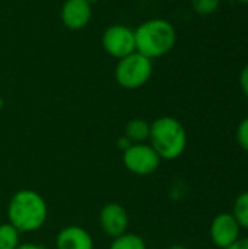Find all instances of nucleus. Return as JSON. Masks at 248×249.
Returning <instances> with one entry per match:
<instances>
[{
    "instance_id": "9d476101",
    "label": "nucleus",
    "mask_w": 248,
    "mask_h": 249,
    "mask_svg": "<svg viewBox=\"0 0 248 249\" xmlns=\"http://www.w3.org/2000/svg\"><path fill=\"white\" fill-rule=\"evenodd\" d=\"M57 249H94L92 236L80 226L70 225L63 228L56 238Z\"/></svg>"
},
{
    "instance_id": "1a4fd4ad",
    "label": "nucleus",
    "mask_w": 248,
    "mask_h": 249,
    "mask_svg": "<svg viewBox=\"0 0 248 249\" xmlns=\"http://www.w3.org/2000/svg\"><path fill=\"white\" fill-rule=\"evenodd\" d=\"M99 223L108 236L118 238L120 235L126 233L129 226L127 210L118 203H108L99 213Z\"/></svg>"
},
{
    "instance_id": "5701e85b",
    "label": "nucleus",
    "mask_w": 248,
    "mask_h": 249,
    "mask_svg": "<svg viewBox=\"0 0 248 249\" xmlns=\"http://www.w3.org/2000/svg\"><path fill=\"white\" fill-rule=\"evenodd\" d=\"M1 108H3V99L0 98V109H1Z\"/></svg>"
},
{
    "instance_id": "aec40b11",
    "label": "nucleus",
    "mask_w": 248,
    "mask_h": 249,
    "mask_svg": "<svg viewBox=\"0 0 248 249\" xmlns=\"http://www.w3.org/2000/svg\"><path fill=\"white\" fill-rule=\"evenodd\" d=\"M16 249H44V247L37 245V244H19Z\"/></svg>"
},
{
    "instance_id": "4468645a",
    "label": "nucleus",
    "mask_w": 248,
    "mask_h": 249,
    "mask_svg": "<svg viewBox=\"0 0 248 249\" xmlns=\"http://www.w3.org/2000/svg\"><path fill=\"white\" fill-rule=\"evenodd\" d=\"M19 247V232L7 222L0 225V249H16Z\"/></svg>"
},
{
    "instance_id": "2eb2a0df",
    "label": "nucleus",
    "mask_w": 248,
    "mask_h": 249,
    "mask_svg": "<svg viewBox=\"0 0 248 249\" xmlns=\"http://www.w3.org/2000/svg\"><path fill=\"white\" fill-rule=\"evenodd\" d=\"M190 3L194 13L200 16H209L215 13L221 6V0H190Z\"/></svg>"
},
{
    "instance_id": "6e6552de",
    "label": "nucleus",
    "mask_w": 248,
    "mask_h": 249,
    "mask_svg": "<svg viewBox=\"0 0 248 249\" xmlns=\"http://www.w3.org/2000/svg\"><path fill=\"white\" fill-rule=\"evenodd\" d=\"M60 18L63 25L70 31L85 28L92 18V7L89 0H64Z\"/></svg>"
},
{
    "instance_id": "f8f14e48",
    "label": "nucleus",
    "mask_w": 248,
    "mask_h": 249,
    "mask_svg": "<svg viewBox=\"0 0 248 249\" xmlns=\"http://www.w3.org/2000/svg\"><path fill=\"white\" fill-rule=\"evenodd\" d=\"M110 249H146V242L142 236L126 232L118 238H114Z\"/></svg>"
},
{
    "instance_id": "a211bd4d",
    "label": "nucleus",
    "mask_w": 248,
    "mask_h": 249,
    "mask_svg": "<svg viewBox=\"0 0 248 249\" xmlns=\"http://www.w3.org/2000/svg\"><path fill=\"white\" fill-rule=\"evenodd\" d=\"M227 249H248V238H238L231 247Z\"/></svg>"
},
{
    "instance_id": "dca6fc26",
    "label": "nucleus",
    "mask_w": 248,
    "mask_h": 249,
    "mask_svg": "<svg viewBox=\"0 0 248 249\" xmlns=\"http://www.w3.org/2000/svg\"><path fill=\"white\" fill-rule=\"evenodd\" d=\"M235 137H237V143L240 144V147H241L243 150L248 152V117H246V118L238 124Z\"/></svg>"
},
{
    "instance_id": "9b49d317",
    "label": "nucleus",
    "mask_w": 248,
    "mask_h": 249,
    "mask_svg": "<svg viewBox=\"0 0 248 249\" xmlns=\"http://www.w3.org/2000/svg\"><path fill=\"white\" fill-rule=\"evenodd\" d=\"M149 131H151V124L146 120L134 118L126 124L124 136L132 143H143L145 140L149 139Z\"/></svg>"
},
{
    "instance_id": "f3484780",
    "label": "nucleus",
    "mask_w": 248,
    "mask_h": 249,
    "mask_svg": "<svg viewBox=\"0 0 248 249\" xmlns=\"http://www.w3.org/2000/svg\"><path fill=\"white\" fill-rule=\"evenodd\" d=\"M240 86L243 93L248 98V64H246L240 71Z\"/></svg>"
},
{
    "instance_id": "f03ea898",
    "label": "nucleus",
    "mask_w": 248,
    "mask_h": 249,
    "mask_svg": "<svg viewBox=\"0 0 248 249\" xmlns=\"http://www.w3.org/2000/svg\"><path fill=\"white\" fill-rule=\"evenodd\" d=\"M136 51L153 60L168 54L177 42V31L167 19H148L134 29Z\"/></svg>"
},
{
    "instance_id": "4be33fe9",
    "label": "nucleus",
    "mask_w": 248,
    "mask_h": 249,
    "mask_svg": "<svg viewBox=\"0 0 248 249\" xmlns=\"http://www.w3.org/2000/svg\"><path fill=\"white\" fill-rule=\"evenodd\" d=\"M238 3H244V4H248V0H237Z\"/></svg>"
},
{
    "instance_id": "7ed1b4c3",
    "label": "nucleus",
    "mask_w": 248,
    "mask_h": 249,
    "mask_svg": "<svg viewBox=\"0 0 248 249\" xmlns=\"http://www.w3.org/2000/svg\"><path fill=\"white\" fill-rule=\"evenodd\" d=\"M148 140L161 159L175 160L186 150L187 133L184 125L177 118L165 115L156 118L151 124Z\"/></svg>"
},
{
    "instance_id": "6ab92c4d",
    "label": "nucleus",
    "mask_w": 248,
    "mask_h": 249,
    "mask_svg": "<svg viewBox=\"0 0 248 249\" xmlns=\"http://www.w3.org/2000/svg\"><path fill=\"white\" fill-rule=\"evenodd\" d=\"M132 144H133V143H132L126 136H123V137H120V139L117 140V146H118L123 152H124V150H127Z\"/></svg>"
},
{
    "instance_id": "20e7f679",
    "label": "nucleus",
    "mask_w": 248,
    "mask_h": 249,
    "mask_svg": "<svg viewBox=\"0 0 248 249\" xmlns=\"http://www.w3.org/2000/svg\"><path fill=\"white\" fill-rule=\"evenodd\" d=\"M152 71H153L152 60L134 51L118 60L114 70V77L115 82L123 89L133 90L145 86L149 82Z\"/></svg>"
},
{
    "instance_id": "f257e3e1",
    "label": "nucleus",
    "mask_w": 248,
    "mask_h": 249,
    "mask_svg": "<svg viewBox=\"0 0 248 249\" xmlns=\"http://www.w3.org/2000/svg\"><path fill=\"white\" fill-rule=\"evenodd\" d=\"M45 200L34 190H19L7 204V220L20 233L38 231L47 220Z\"/></svg>"
},
{
    "instance_id": "423d86ee",
    "label": "nucleus",
    "mask_w": 248,
    "mask_h": 249,
    "mask_svg": "<svg viewBox=\"0 0 248 249\" xmlns=\"http://www.w3.org/2000/svg\"><path fill=\"white\" fill-rule=\"evenodd\" d=\"M101 44L111 57L120 60L136 51L134 31L126 25H111L104 31Z\"/></svg>"
},
{
    "instance_id": "0eeeda50",
    "label": "nucleus",
    "mask_w": 248,
    "mask_h": 249,
    "mask_svg": "<svg viewBox=\"0 0 248 249\" xmlns=\"http://www.w3.org/2000/svg\"><path fill=\"white\" fill-rule=\"evenodd\" d=\"M241 228L232 213L218 214L210 225V239L215 247L227 249L240 238Z\"/></svg>"
},
{
    "instance_id": "412c9836",
    "label": "nucleus",
    "mask_w": 248,
    "mask_h": 249,
    "mask_svg": "<svg viewBox=\"0 0 248 249\" xmlns=\"http://www.w3.org/2000/svg\"><path fill=\"white\" fill-rule=\"evenodd\" d=\"M167 249H189L187 247H184V245H171L170 248Z\"/></svg>"
},
{
    "instance_id": "ddd939ff",
    "label": "nucleus",
    "mask_w": 248,
    "mask_h": 249,
    "mask_svg": "<svg viewBox=\"0 0 248 249\" xmlns=\"http://www.w3.org/2000/svg\"><path fill=\"white\" fill-rule=\"evenodd\" d=\"M232 216L235 217L241 229H248V191L241 193L235 198Z\"/></svg>"
},
{
    "instance_id": "39448f33",
    "label": "nucleus",
    "mask_w": 248,
    "mask_h": 249,
    "mask_svg": "<svg viewBox=\"0 0 248 249\" xmlns=\"http://www.w3.org/2000/svg\"><path fill=\"white\" fill-rule=\"evenodd\" d=\"M123 163L132 174L145 177L153 174L159 168L161 158L151 144L133 143L123 152Z\"/></svg>"
}]
</instances>
